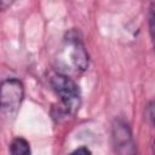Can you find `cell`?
Masks as SVG:
<instances>
[{"mask_svg": "<svg viewBox=\"0 0 155 155\" xmlns=\"http://www.w3.org/2000/svg\"><path fill=\"white\" fill-rule=\"evenodd\" d=\"M50 84L54 92L61 98V110L64 114H74L78 111L81 104L80 90L75 81L65 74H54L52 75Z\"/></svg>", "mask_w": 155, "mask_h": 155, "instance_id": "6da1fadb", "label": "cell"}, {"mask_svg": "<svg viewBox=\"0 0 155 155\" xmlns=\"http://www.w3.org/2000/svg\"><path fill=\"white\" fill-rule=\"evenodd\" d=\"M24 97L22 81L10 78L0 84V109L5 113H15L19 109Z\"/></svg>", "mask_w": 155, "mask_h": 155, "instance_id": "7a4b0ae2", "label": "cell"}, {"mask_svg": "<svg viewBox=\"0 0 155 155\" xmlns=\"http://www.w3.org/2000/svg\"><path fill=\"white\" fill-rule=\"evenodd\" d=\"M65 56L75 71H84L88 67V54L75 30H70L65 36Z\"/></svg>", "mask_w": 155, "mask_h": 155, "instance_id": "3957f363", "label": "cell"}, {"mask_svg": "<svg viewBox=\"0 0 155 155\" xmlns=\"http://www.w3.org/2000/svg\"><path fill=\"white\" fill-rule=\"evenodd\" d=\"M113 140L116 155H137L131 128L125 120L117 119L114 121Z\"/></svg>", "mask_w": 155, "mask_h": 155, "instance_id": "277c9868", "label": "cell"}, {"mask_svg": "<svg viewBox=\"0 0 155 155\" xmlns=\"http://www.w3.org/2000/svg\"><path fill=\"white\" fill-rule=\"evenodd\" d=\"M11 155H31L30 145L24 138H15L10 145Z\"/></svg>", "mask_w": 155, "mask_h": 155, "instance_id": "5b68a950", "label": "cell"}, {"mask_svg": "<svg viewBox=\"0 0 155 155\" xmlns=\"http://www.w3.org/2000/svg\"><path fill=\"white\" fill-rule=\"evenodd\" d=\"M154 19H155V2L150 5V11H149V30H150L151 40H154Z\"/></svg>", "mask_w": 155, "mask_h": 155, "instance_id": "8992f818", "label": "cell"}, {"mask_svg": "<svg viewBox=\"0 0 155 155\" xmlns=\"http://www.w3.org/2000/svg\"><path fill=\"white\" fill-rule=\"evenodd\" d=\"M69 155H91V151L88 148L86 147H81V148H78L75 149L73 153H70Z\"/></svg>", "mask_w": 155, "mask_h": 155, "instance_id": "52a82bcc", "label": "cell"}, {"mask_svg": "<svg viewBox=\"0 0 155 155\" xmlns=\"http://www.w3.org/2000/svg\"><path fill=\"white\" fill-rule=\"evenodd\" d=\"M147 109H148V110H147L148 117H149V120H150V124L153 125V120H154V108H153V102L149 103V105H148Z\"/></svg>", "mask_w": 155, "mask_h": 155, "instance_id": "ba28073f", "label": "cell"}, {"mask_svg": "<svg viewBox=\"0 0 155 155\" xmlns=\"http://www.w3.org/2000/svg\"><path fill=\"white\" fill-rule=\"evenodd\" d=\"M11 5V1H4V0H0V12L4 11L7 6Z\"/></svg>", "mask_w": 155, "mask_h": 155, "instance_id": "9c48e42d", "label": "cell"}]
</instances>
